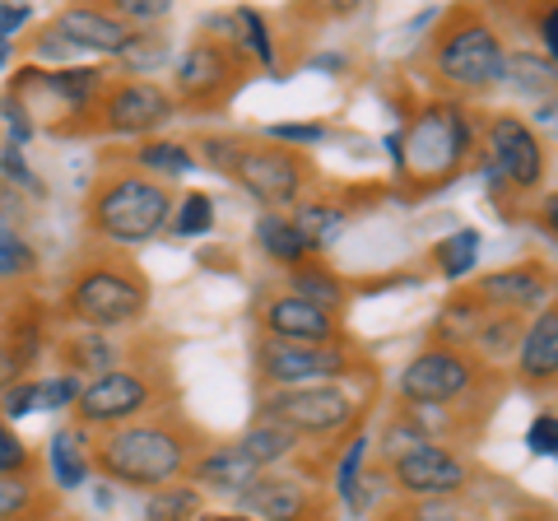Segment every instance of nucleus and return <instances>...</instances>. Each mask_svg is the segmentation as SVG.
I'll use <instances>...</instances> for the list:
<instances>
[{"label":"nucleus","instance_id":"obj_1","mask_svg":"<svg viewBox=\"0 0 558 521\" xmlns=\"http://www.w3.org/2000/svg\"><path fill=\"white\" fill-rule=\"evenodd\" d=\"M209 447L205 428L196 420H186L182 410H163L149 420L121 424V428H102L94 433V451L89 465L94 475L121 489H168V484L186 480L191 461Z\"/></svg>","mask_w":558,"mask_h":521},{"label":"nucleus","instance_id":"obj_2","mask_svg":"<svg viewBox=\"0 0 558 521\" xmlns=\"http://www.w3.org/2000/svg\"><path fill=\"white\" fill-rule=\"evenodd\" d=\"M475 145H480V126L470 102L424 98L405 121V131L387 141L396 186L410 191V196H433V191L451 186L470 168Z\"/></svg>","mask_w":558,"mask_h":521},{"label":"nucleus","instance_id":"obj_3","mask_svg":"<svg viewBox=\"0 0 558 521\" xmlns=\"http://www.w3.org/2000/svg\"><path fill=\"white\" fill-rule=\"evenodd\" d=\"M196 149H201L196 163L205 159L215 172L238 182L247 196H256L275 215L307 201L312 182H317V163L303 149H284L266 141V135H201Z\"/></svg>","mask_w":558,"mask_h":521},{"label":"nucleus","instance_id":"obj_4","mask_svg":"<svg viewBox=\"0 0 558 521\" xmlns=\"http://www.w3.org/2000/svg\"><path fill=\"white\" fill-rule=\"evenodd\" d=\"M149 275L135 266L131 252L108 247H94V256H84L61 289V317L102 336L121 331V326H140L149 317Z\"/></svg>","mask_w":558,"mask_h":521},{"label":"nucleus","instance_id":"obj_5","mask_svg":"<svg viewBox=\"0 0 558 521\" xmlns=\"http://www.w3.org/2000/svg\"><path fill=\"white\" fill-rule=\"evenodd\" d=\"M428 71L457 102H475L502 89L508 71V43L484 10L451 5L428 43Z\"/></svg>","mask_w":558,"mask_h":521},{"label":"nucleus","instance_id":"obj_6","mask_svg":"<svg viewBox=\"0 0 558 521\" xmlns=\"http://www.w3.org/2000/svg\"><path fill=\"white\" fill-rule=\"evenodd\" d=\"M172 205H178V191L145 178L135 168H108L102 178L94 182V196H89V238L108 252H131L140 242L159 238L172 219Z\"/></svg>","mask_w":558,"mask_h":521},{"label":"nucleus","instance_id":"obj_7","mask_svg":"<svg viewBox=\"0 0 558 521\" xmlns=\"http://www.w3.org/2000/svg\"><path fill=\"white\" fill-rule=\"evenodd\" d=\"M373 410V396L344 391L340 381H322V387H284V391H260L256 396V424H279L293 438L312 443H344L359 438L363 420Z\"/></svg>","mask_w":558,"mask_h":521},{"label":"nucleus","instance_id":"obj_8","mask_svg":"<svg viewBox=\"0 0 558 521\" xmlns=\"http://www.w3.org/2000/svg\"><path fill=\"white\" fill-rule=\"evenodd\" d=\"M172 401V377L163 363H117V368L89 377L75 396V424H84L89 433L102 428H121L135 420H149V414H163Z\"/></svg>","mask_w":558,"mask_h":521},{"label":"nucleus","instance_id":"obj_9","mask_svg":"<svg viewBox=\"0 0 558 521\" xmlns=\"http://www.w3.org/2000/svg\"><path fill=\"white\" fill-rule=\"evenodd\" d=\"M252 80V57L238 47V38H205L191 43L178 65H172V102L178 112H219L229 108L233 94Z\"/></svg>","mask_w":558,"mask_h":521},{"label":"nucleus","instance_id":"obj_10","mask_svg":"<svg viewBox=\"0 0 558 521\" xmlns=\"http://www.w3.org/2000/svg\"><path fill=\"white\" fill-rule=\"evenodd\" d=\"M498 387V368H484L465 350H418L405 368L396 373V401L400 405H470L480 391Z\"/></svg>","mask_w":558,"mask_h":521},{"label":"nucleus","instance_id":"obj_11","mask_svg":"<svg viewBox=\"0 0 558 521\" xmlns=\"http://www.w3.org/2000/svg\"><path fill=\"white\" fill-rule=\"evenodd\" d=\"M480 141H484V172L488 186L502 205V186L508 196H535L539 182L549 178V149L539 145V135L531 121H521L517 112H488L480 121Z\"/></svg>","mask_w":558,"mask_h":521},{"label":"nucleus","instance_id":"obj_12","mask_svg":"<svg viewBox=\"0 0 558 521\" xmlns=\"http://www.w3.org/2000/svg\"><path fill=\"white\" fill-rule=\"evenodd\" d=\"M178 117V102L163 84L154 80H108L98 102L84 117L80 135H117V141H149L154 131H163Z\"/></svg>","mask_w":558,"mask_h":521},{"label":"nucleus","instance_id":"obj_13","mask_svg":"<svg viewBox=\"0 0 558 521\" xmlns=\"http://www.w3.org/2000/svg\"><path fill=\"white\" fill-rule=\"evenodd\" d=\"M233 502H238V517H252V521H336V498L299 471L256 475Z\"/></svg>","mask_w":558,"mask_h":521},{"label":"nucleus","instance_id":"obj_14","mask_svg":"<svg viewBox=\"0 0 558 521\" xmlns=\"http://www.w3.org/2000/svg\"><path fill=\"white\" fill-rule=\"evenodd\" d=\"M363 368L354 344L344 350H299V344H256V387L284 391V387H322V381H344Z\"/></svg>","mask_w":558,"mask_h":521},{"label":"nucleus","instance_id":"obj_15","mask_svg":"<svg viewBox=\"0 0 558 521\" xmlns=\"http://www.w3.org/2000/svg\"><path fill=\"white\" fill-rule=\"evenodd\" d=\"M256 331L270 344H299V350H344L354 344L340 317H330L317 303L299 299V293H270L256 307Z\"/></svg>","mask_w":558,"mask_h":521},{"label":"nucleus","instance_id":"obj_16","mask_svg":"<svg viewBox=\"0 0 558 521\" xmlns=\"http://www.w3.org/2000/svg\"><path fill=\"white\" fill-rule=\"evenodd\" d=\"M387 475L396 480V489L410 502L418 498H461L470 489V461L457 457V447L424 443L405 451V457L387 461Z\"/></svg>","mask_w":558,"mask_h":521},{"label":"nucleus","instance_id":"obj_17","mask_svg":"<svg viewBox=\"0 0 558 521\" xmlns=\"http://www.w3.org/2000/svg\"><path fill=\"white\" fill-rule=\"evenodd\" d=\"M470 293H475L488 312H512V317H521V312L549 307L554 270L539 266V260H521V266H502L494 275H480V280L470 284Z\"/></svg>","mask_w":558,"mask_h":521},{"label":"nucleus","instance_id":"obj_18","mask_svg":"<svg viewBox=\"0 0 558 521\" xmlns=\"http://www.w3.org/2000/svg\"><path fill=\"white\" fill-rule=\"evenodd\" d=\"M51 28L61 33L70 51H94V57H126L131 43L140 38L108 5H70L51 20Z\"/></svg>","mask_w":558,"mask_h":521},{"label":"nucleus","instance_id":"obj_19","mask_svg":"<svg viewBox=\"0 0 558 521\" xmlns=\"http://www.w3.org/2000/svg\"><path fill=\"white\" fill-rule=\"evenodd\" d=\"M517 377L531 391H549L558 377V312L539 307L517 340Z\"/></svg>","mask_w":558,"mask_h":521},{"label":"nucleus","instance_id":"obj_20","mask_svg":"<svg viewBox=\"0 0 558 521\" xmlns=\"http://www.w3.org/2000/svg\"><path fill=\"white\" fill-rule=\"evenodd\" d=\"M256 475H266L260 465L247 457V451L233 443H219V447H205L196 461H191V471H186V484H201L205 494H229L238 498Z\"/></svg>","mask_w":558,"mask_h":521},{"label":"nucleus","instance_id":"obj_21","mask_svg":"<svg viewBox=\"0 0 558 521\" xmlns=\"http://www.w3.org/2000/svg\"><path fill=\"white\" fill-rule=\"evenodd\" d=\"M89 451H94V433L84 424H61L51 433V451H47V465L57 475V489L61 494H75L89 484L94 465H89Z\"/></svg>","mask_w":558,"mask_h":521},{"label":"nucleus","instance_id":"obj_22","mask_svg":"<svg viewBox=\"0 0 558 521\" xmlns=\"http://www.w3.org/2000/svg\"><path fill=\"white\" fill-rule=\"evenodd\" d=\"M57 359H61V368L70 377L89 381L98 373L117 368V363L126 359V350H121L112 336H102V331H65V336H57Z\"/></svg>","mask_w":558,"mask_h":521},{"label":"nucleus","instance_id":"obj_23","mask_svg":"<svg viewBox=\"0 0 558 521\" xmlns=\"http://www.w3.org/2000/svg\"><path fill=\"white\" fill-rule=\"evenodd\" d=\"M0 521H57V498L43 489L38 471L0 475Z\"/></svg>","mask_w":558,"mask_h":521},{"label":"nucleus","instance_id":"obj_24","mask_svg":"<svg viewBox=\"0 0 558 521\" xmlns=\"http://www.w3.org/2000/svg\"><path fill=\"white\" fill-rule=\"evenodd\" d=\"M293 229H299V238L307 242V252L317 256L326 252L330 242H336L344 233V223H349V205L344 201H330V196H312V201H299L293 205Z\"/></svg>","mask_w":558,"mask_h":521},{"label":"nucleus","instance_id":"obj_25","mask_svg":"<svg viewBox=\"0 0 558 521\" xmlns=\"http://www.w3.org/2000/svg\"><path fill=\"white\" fill-rule=\"evenodd\" d=\"M484 317H488V307L470 289L451 293V299L442 303V312L433 317V344H438V350H470V340H475Z\"/></svg>","mask_w":558,"mask_h":521},{"label":"nucleus","instance_id":"obj_26","mask_svg":"<svg viewBox=\"0 0 558 521\" xmlns=\"http://www.w3.org/2000/svg\"><path fill=\"white\" fill-rule=\"evenodd\" d=\"M289 293H299V299L317 303L322 312H330V317H340V312L349 307V284L330 266H322L317 256H307L303 266L289 270Z\"/></svg>","mask_w":558,"mask_h":521},{"label":"nucleus","instance_id":"obj_27","mask_svg":"<svg viewBox=\"0 0 558 521\" xmlns=\"http://www.w3.org/2000/svg\"><path fill=\"white\" fill-rule=\"evenodd\" d=\"M126 168L145 172V178H154V182L168 186L172 178H186V172L196 168V154H191V145H182V141H140V145L131 149Z\"/></svg>","mask_w":558,"mask_h":521},{"label":"nucleus","instance_id":"obj_28","mask_svg":"<svg viewBox=\"0 0 558 521\" xmlns=\"http://www.w3.org/2000/svg\"><path fill=\"white\" fill-rule=\"evenodd\" d=\"M521 331H526V322L512 317V312H488L484 326L475 331V340H470V359H480L484 368H498L502 359H512L517 354V340Z\"/></svg>","mask_w":558,"mask_h":521},{"label":"nucleus","instance_id":"obj_29","mask_svg":"<svg viewBox=\"0 0 558 521\" xmlns=\"http://www.w3.org/2000/svg\"><path fill=\"white\" fill-rule=\"evenodd\" d=\"M256 242H260V252H266L275 266H284V270L303 266V260L312 256L307 242L299 238V229H293V219H289V215H275V210H260V219H256Z\"/></svg>","mask_w":558,"mask_h":521},{"label":"nucleus","instance_id":"obj_30","mask_svg":"<svg viewBox=\"0 0 558 521\" xmlns=\"http://www.w3.org/2000/svg\"><path fill=\"white\" fill-rule=\"evenodd\" d=\"M238 447L260 465V471H284V465L299 457V438L279 424H252L247 433L238 438Z\"/></svg>","mask_w":558,"mask_h":521},{"label":"nucleus","instance_id":"obj_31","mask_svg":"<svg viewBox=\"0 0 558 521\" xmlns=\"http://www.w3.org/2000/svg\"><path fill=\"white\" fill-rule=\"evenodd\" d=\"M428 260H433V270H438L442 280H465V275L475 270V260H480V229H457V233L438 238L428 247Z\"/></svg>","mask_w":558,"mask_h":521},{"label":"nucleus","instance_id":"obj_32","mask_svg":"<svg viewBox=\"0 0 558 521\" xmlns=\"http://www.w3.org/2000/svg\"><path fill=\"white\" fill-rule=\"evenodd\" d=\"M205 512V494L196 484H168V489H154L145 502V521H196Z\"/></svg>","mask_w":558,"mask_h":521},{"label":"nucleus","instance_id":"obj_33","mask_svg":"<svg viewBox=\"0 0 558 521\" xmlns=\"http://www.w3.org/2000/svg\"><path fill=\"white\" fill-rule=\"evenodd\" d=\"M502 84H512L517 94L531 98H554V61H545L539 51H508V71H502Z\"/></svg>","mask_w":558,"mask_h":521},{"label":"nucleus","instance_id":"obj_34","mask_svg":"<svg viewBox=\"0 0 558 521\" xmlns=\"http://www.w3.org/2000/svg\"><path fill=\"white\" fill-rule=\"evenodd\" d=\"M172 233L182 238H201L209 233V223H215V201H209V191H186V196L172 205Z\"/></svg>","mask_w":558,"mask_h":521},{"label":"nucleus","instance_id":"obj_35","mask_svg":"<svg viewBox=\"0 0 558 521\" xmlns=\"http://www.w3.org/2000/svg\"><path fill=\"white\" fill-rule=\"evenodd\" d=\"M33 270H38V252H33V242L0 223V284L24 280V275H33Z\"/></svg>","mask_w":558,"mask_h":521},{"label":"nucleus","instance_id":"obj_36","mask_svg":"<svg viewBox=\"0 0 558 521\" xmlns=\"http://www.w3.org/2000/svg\"><path fill=\"white\" fill-rule=\"evenodd\" d=\"M387 521H470V512L457 498H418V502H405L400 512H391Z\"/></svg>","mask_w":558,"mask_h":521},{"label":"nucleus","instance_id":"obj_37","mask_svg":"<svg viewBox=\"0 0 558 521\" xmlns=\"http://www.w3.org/2000/svg\"><path fill=\"white\" fill-rule=\"evenodd\" d=\"M80 387H84V381H80V377H70V373L38 377V410H47V414H65L70 405H75Z\"/></svg>","mask_w":558,"mask_h":521},{"label":"nucleus","instance_id":"obj_38","mask_svg":"<svg viewBox=\"0 0 558 521\" xmlns=\"http://www.w3.org/2000/svg\"><path fill=\"white\" fill-rule=\"evenodd\" d=\"M28 471H38V457L28 451L20 433H10V424L0 420V475H28Z\"/></svg>","mask_w":558,"mask_h":521},{"label":"nucleus","instance_id":"obj_39","mask_svg":"<svg viewBox=\"0 0 558 521\" xmlns=\"http://www.w3.org/2000/svg\"><path fill=\"white\" fill-rule=\"evenodd\" d=\"M363 451H368V438H359L349 443L344 451H340V471H336V498L349 508V498H354V489H359V475H363Z\"/></svg>","mask_w":558,"mask_h":521},{"label":"nucleus","instance_id":"obj_40","mask_svg":"<svg viewBox=\"0 0 558 521\" xmlns=\"http://www.w3.org/2000/svg\"><path fill=\"white\" fill-rule=\"evenodd\" d=\"M117 20H126L135 33H145L149 24H159V20H168L172 14V5L168 0H117V5H108Z\"/></svg>","mask_w":558,"mask_h":521},{"label":"nucleus","instance_id":"obj_41","mask_svg":"<svg viewBox=\"0 0 558 521\" xmlns=\"http://www.w3.org/2000/svg\"><path fill=\"white\" fill-rule=\"evenodd\" d=\"M33 410H38V377H24L10 391H0V420H24Z\"/></svg>","mask_w":558,"mask_h":521},{"label":"nucleus","instance_id":"obj_42","mask_svg":"<svg viewBox=\"0 0 558 521\" xmlns=\"http://www.w3.org/2000/svg\"><path fill=\"white\" fill-rule=\"evenodd\" d=\"M266 141L284 145V149H299V145H322L326 141V126L322 121H289V126H270Z\"/></svg>","mask_w":558,"mask_h":521},{"label":"nucleus","instance_id":"obj_43","mask_svg":"<svg viewBox=\"0 0 558 521\" xmlns=\"http://www.w3.org/2000/svg\"><path fill=\"white\" fill-rule=\"evenodd\" d=\"M526 443H531L535 457H554V451H558V414H554V410H545V414H539V420L531 424Z\"/></svg>","mask_w":558,"mask_h":521},{"label":"nucleus","instance_id":"obj_44","mask_svg":"<svg viewBox=\"0 0 558 521\" xmlns=\"http://www.w3.org/2000/svg\"><path fill=\"white\" fill-rule=\"evenodd\" d=\"M0 168H5V182H20L24 191H38V178L28 172L20 145H5V159H0Z\"/></svg>","mask_w":558,"mask_h":521},{"label":"nucleus","instance_id":"obj_45","mask_svg":"<svg viewBox=\"0 0 558 521\" xmlns=\"http://www.w3.org/2000/svg\"><path fill=\"white\" fill-rule=\"evenodd\" d=\"M33 24V5H0V38H14V33H24Z\"/></svg>","mask_w":558,"mask_h":521},{"label":"nucleus","instance_id":"obj_46","mask_svg":"<svg viewBox=\"0 0 558 521\" xmlns=\"http://www.w3.org/2000/svg\"><path fill=\"white\" fill-rule=\"evenodd\" d=\"M554 28H558V10L554 5H545V10H539L535 14V33H539V47H545V61H554Z\"/></svg>","mask_w":558,"mask_h":521},{"label":"nucleus","instance_id":"obj_47","mask_svg":"<svg viewBox=\"0 0 558 521\" xmlns=\"http://www.w3.org/2000/svg\"><path fill=\"white\" fill-rule=\"evenodd\" d=\"M196 521H252V517H238V512H223V517L219 512H201Z\"/></svg>","mask_w":558,"mask_h":521},{"label":"nucleus","instance_id":"obj_48","mask_svg":"<svg viewBox=\"0 0 558 521\" xmlns=\"http://www.w3.org/2000/svg\"><path fill=\"white\" fill-rule=\"evenodd\" d=\"M10 57H14V43L0 38V71H5V65H10Z\"/></svg>","mask_w":558,"mask_h":521},{"label":"nucleus","instance_id":"obj_49","mask_svg":"<svg viewBox=\"0 0 558 521\" xmlns=\"http://www.w3.org/2000/svg\"><path fill=\"white\" fill-rule=\"evenodd\" d=\"M0 307H5V289H0Z\"/></svg>","mask_w":558,"mask_h":521},{"label":"nucleus","instance_id":"obj_50","mask_svg":"<svg viewBox=\"0 0 558 521\" xmlns=\"http://www.w3.org/2000/svg\"><path fill=\"white\" fill-rule=\"evenodd\" d=\"M539 521H554V517H539Z\"/></svg>","mask_w":558,"mask_h":521}]
</instances>
